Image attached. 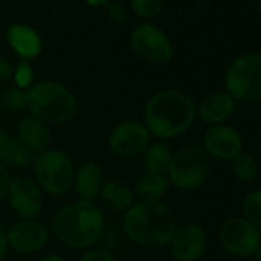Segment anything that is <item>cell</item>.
Here are the masks:
<instances>
[{
	"label": "cell",
	"mask_w": 261,
	"mask_h": 261,
	"mask_svg": "<svg viewBox=\"0 0 261 261\" xmlns=\"http://www.w3.org/2000/svg\"><path fill=\"white\" fill-rule=\"evenodd\" d=\"M169 180L166 175L143 174L134 185L133 191L139 201H162L169 191Z\"/></svg>",
	"instance_id": "22"
},
{
	"label": "cell",
	"mask_w": 261,
	"mask_h": 261,
	"mask_svg": "<svg viewBox=\"0 0 261 261\" xmlns=\"http://www.w3.org/2000/svg\"><path fill=\"white\" fill-rule=\"evenodd\" d=\"M0 103L10 112H20L27 108V91L20 88H8L0 95Z\"/></svg>",
	"instance_id": "24"
},
{
	"label": "cell",
	"mask_w": 261,
	"mask_h": 261,
	"mask_svg": "<svg viewBox=\"0 0 261 261\" xmlns=\"http://www.w3.org/2000/svg\"><path fill=\"white\" fill-rule=\"evenodd\" d=\"M27 109L48 126L71 121L77 114V100L72 91L57 80H40L27 89Z\"/></svg>",
	"instance_id": "4"
},
{
	"label": "cell",
	"mask_w": 261,
	"mask_h": 261,
	"mask_svg": "<svg viewBox=\"0 0 261 261\" xmlns=\"http://www.w3.org/2000/svg\"><path fill=\"white\" fill-rule=\"evenodd\" d=\"M39 261H68V259H66L65 256L59 255V253H49V255L42 256Z\"/></svg>",
	"instance_id": "33"
},
{
	"label": "cell",
	"mask_w": 261,
	"mask_h": 261,
	"mask_svg": "<svg viewBox=\"0 0 261 261\" xmlns=\"http://www.w3.org/2000/svg\"><path fill=\"white\" fill-rule=\"evenodd\" d=\"M79 261H120L106 249H88Z\"/></svg>",
	"instance_id": "28"
},
{
	"label": "cell",
	"mask_w": 261,
	"mask_h": 261,
	"mask_svg": "<svg viewBox=\"0 0 261 261\" xmlns=\"http://www.w3.org/2000/svg\"><path fill=\"white\" fill-rule=\"evenodd\" d=\"M177 229V217L163 201H137L124 212L123 230L142 247L168 246Z\"/></svg>",
	"instance_id": "2"
},
{
	"label": "cell",
	"mask_w": 261,
	"mask_h": 261,
	"mask_svg": "<svg viewBox=\"0 0 261 261\" xmlns=\"http://www.w3.org/2000/svg\"><path fill=\"white\" fill-rule=\"evenodd\" d=\"M232 171L235 177L241 181H250L258 174V166L253 157L249 154H238L235 159H232Z\"/></svg>",
	"instance_id": "23"
},
{
	"label": "cell",
	"mask_w": 261,
	"mask_h": 261,
	"mask_svg": "<svg viewBox=\"0 0 261 261\" xmlns=\"http://www.w3.org/2000/svg\"><path fill=\"white\" fill-rule=\"evenodd\" d=\"M13 80H14L16 88H20L23 91L30 89L34 85V68L31 66V63L20 60V63L14 66Z\"/></svg>",
	"instance_id": "27"
},
{
	"label": "cell",
	"mask_w": 261,
	"mask_h": 261,
	"mask_svg": "<svg viewBox=\"0 0 261 261\" xmlns=\"http://www.w3.org/2000/svg\"><path fill=\"white\" fill-rule=\"evenodd\" d=\"M106 11H108V16L115 23H124L127 20V13H126L124 7L118 2H109L106 5Z\"/></svg>",
	"instance_id": "29"
},
{
	"label": "cell",
	"mask_w": 261,
	"mask_h": 261,
	"mask_svg": "<svg viewBox=\"0 0 261 261\" xmlns=\"http://www.w3.org/2000/svg\"><path fill=\"white\" fill-rule=\"evenodd\" d=\"M36 154L23 146L17 137L0 127V165L5 168H33Z\"/></svg>",
	"instance_id": "18"
},
{
	"label": "cell",
	"mask_w": 261,
	"mask_h": 261,
	"mask_svg": "<svg viewBox=\"0 0 261 261\" xmlns=\"http://www.w3.org/2000/svg\"><path fill=\"white\" fill-rule=\"evenodd\" d=\"M8 240H7V232L0 227V261H2L8 252Z\"/></svg>",
	"instance_id": "32"
},
{
	"label": "cell",
	"mask_w": 261,
	"mask_h": 261,
	"mask_svg": "<svg viewBox=\"0 0 261 261\" xmlns=\"http://www.w3.org/2000/svg\"><path fill=\"white\" fill-rule=\"evenodd\" d=\"M13 74H14L13 63L0 56V82H7V80L13 79Z\"/></svg>",
	"instance_id": "31"
},
{
	"label": "cell",
	"mask_w": 261,
	"mask_h": 261,
	"mask_svg": "<svg viewBox=\"0 0 261 261\" xmlns=\"http://www.w3.org/2000/svg\"><path fill=\"white\" fill-rule=\"evenodd\" d=\"M11 174H10V169L5 168L4 165H0V201L7 198V194H8V188L11 185Z\"/></svg>",
	"instance_id": "30"
},
{
	"label": "cell",
	"mask_w": 261,
	"mask_h": 261,
	"mask_svg": "<svg viewBox=\"0 0 261 261\" xmlns=\"http://www.w3.org/2000/svg\"><path fill=\"white\" fill-rule=\"evenodd\" d=\"M165 0H130V8L134 14L142 19H152L162 13Z\"/></svg>",
	"instance_id": "26"
},
{
	"label": "cell",
	"mask_w": 261,
	"mask_h": 261,
	"mask_svg": "<svg viewBox=\"0 0 261 261\" xmlns=\"http://www.w3.org/2000/svg\"><path fill=\"white\" fill-rule=\"evenodd\" d=\"M197 115L194 100L183 91L163 89L155 92L145 105L143 123L151 136L171 140L191 127Z\"/></svg>",
	"instance_id": "1"
},
{
	"label": "cell",
	"mask_w": 261,
	"mask_h": 261,
	"mask_svg": "<svg viewBox=\"0 0 261 261\" xmlns=\"http://www.w3.org/2000/svg\"><path fill=\"white\" fill-rule=\"evenodd\" d=\"M203 149L206 154L220 159L230 160L241 154L243 140L235 129L223 124L209 127L203 136Z\"/></svg>",
	"instance_id": "13"
},
{
	"label": "cell",
	"mask_w": 261,
	"mask_h": 261,
	"mask_svg": "<svg viewBox=\"0 0 261 261\" xmlns=\"http://www.w3.org/2000/svg\"><path fill=\"white\" fill-rule=\"evenodd\" d=\"M243 214L255 227L261 226V191L250 192L243 201Z\"/></svg>",
	"instance_id": "25"
},
{
	"label": "cell",
	"mask_w": 261,
	"mask_h": 261,
	"mask_svg": "<svg viewBox=\"0 0 261 261\" xmlns=\"http://www.w3.org/2000/svg\"><path fill=\"white\" fill-rule=\"evenodd\" d=\"M105 181L106 180L103 168L97 162L88 160L75 168L72 186L80 197L79 200L94 201L97 197H100Z\"/></svg>",
	"instance_id": "16"
},
{
	"label": "cell",
	"mask_w": 261,
	"mask_h": 261,
	"mask_svg": "<svg viewBox=\"0 0 261 261\" xmlns=\"http://www.w3.org/2000/svg\"><path fill=\"white\" fill-rule=\"evenodd\" d=\"M19 261H22V259H19Z\"/></svg>",
	"instance_id": "37"
},
{
	"label": "cell",
	"mask_w": 261,
	"mask_h": 261,
	"mask_svg": "<svg viewBox=\"0 0 261 261\" xmlns=\"http://www.w3.org/2000/svg\"><path fill=\"white\" fill-rule=\"evenodd\" d=\"M220 241L223 247L238 256H247L256 252L259 246V232L246 218H229L221 224Z\"/></svg>",
	"instance_id": "11"
},
{
	"label": "cell",
	"mask_w": 261,
	"mask_h": 261,
	"mask_svg": "<svg viewBox=\"0 0 261 261\" xmlns=\"http://www.w3.org/2000/svg\"><path fill=\"white\" fill-rule=\"evenodd\" d=\"M130 48L143 60L166 65L174 57V46L166 33L152 23L139 25L130 34Z\"/></svg>",
	"instance_id": "9"
},
{
	"label": "cell",
	"mask_w": 261,
	"mask_h": 261,
	"mask_svg": "<svg viewBox=\"0 0 261 261\" xmlns=\"http://www.w3.org/2000/svg\"><path fill=\"white\" fill-rule=\"evenodd\" d=\"M172 154L174 152L166 142L159 140V142L151 143L148 149L142 154L145 174L166 175L171 160H172Z\"/></svg>",
	"instance_id": "21"
},
{
	"label": "cell",
	"mask_w": 261,
	"mask_h": 261,
	"mask_svg": "<svg viewBox=\"0 0 261 261\" xmlns=\"http://www.w3.org/2000/svg\"><path fill=\"white\" fill-rule=\"evenodd\" d=\"M16 137L23 146H27L36 155L49 149L53 143V134L49 126L33 115L20 120Z\"/></svg>",
	"instance_id": "17"
},
{
	"label": "cell",
	"mask_w": 261,
	"mask_h": 261,
	"mask_svg": "<svg viewBox=\"0 0 261 261\" xmlns=\"http://www.w3.org/2000/svg\"><path fill=\"white\" fill-rule=\"evenodd\" d=\"M7 42L10 48L23 62H31L40 56L43 49V42L40 34L30 25L14 23L7 30Z\"/></svg>",
	"instance_id": "15"
},
{
	"label": "cell",
	"mask_w": 261,
	"mask_h": 261,
	"mask_svg": "<svg viewBox=\"0 0 261 261\" xmlns=\"http://www.w3.org/2000/svg\"><path fill=\"white\" fill-rule=\"evenodd\" d=\"M100 198L103 204L114 212H126L136 203L134 191L126 181L121 180H108L103 185L100 192Z\"/></svg>",
	"instance_id": "20"
},
{
	"label": "cell",
	"mask_w": 261,
	"mask_h": 261,
	"mask_svg": "<svg viewBox=\"0 0 261 261\" xmlns=\"http://www.w3.org/2000/svg\"><path fill=\"white\" fill-rule=\"evenodd\" d=\"M206 241L204 229L195 223H189L177 229L169 246L177 261H197L204 253Z\"/></svg>",
	"instance_id": "14"
},
{
	"label": "cell",
	"mask_w": 261,
	"mask_h": 261,
	"mask_svg": "<svg viewBox=\"0 0 261 261\" xmlns=\"http://www.w3.org/2000/svg\"><path fill=\"white\" fill-rule=\"evenodd\" d=\"M258 13H259V17H261V0L258 2Z\"/></svg>",
	"instance_id": "36"
},
{
	"label": "cell",
	"mask_w": 261,
	"mask_h": 261,
	"mask_svg": "<svg viewBox=\"0 0 261 261\" xmlns=\"http://www.w3.org/2000/svg\"><path fill=\"white\" fill-rule=\"evenodd\" d=\"M235 111V100L227 92H214L204 97L198 106V117L211 124H221Z\"/></svg>",
	"instance_id": "19"
},
{
	"label": "cell",
	"mask_w": 261,
	"mask_h": 261,
	"mask_svg": "<svg viewBox=\"0 0 261 261\" xmlns=\"http://www.w3.org/2000/svg\"><path fill=\"white\" fill-rule=\"evenodd\" d=\"M211 163L203 148L186 145L172 154L168 180L178 189L192 191L200 188L209 177Z\"/></svg>",
	"instance_id": "6"
},
{
	"label": "cell",
	"mask_w": 261,
	"mask_h": 261,
	"mask_svg": "<svg viewBox=\"0 0 261 261\" xmlns=\"http://www.w3.org/2000/svg\"><path fill=\"white\" fill-rule=\"evenodd\" d=\"M8 247L13 250L30 255L42 250L49 241L48 227L39 220H20L7 232Z\"/></svg>",
	"instance_id": "12"
},
{
	"label": "cell",
	"mask_w": 261,
	"mask_h": 261,
	"mask_svg": "<svg viewBox=\"0 0 261 261\" xmlns=\"http://www.w3.org/2000/svg\"><path fill=\"white\" fill-rule=\"evenodd\" d=\"M105 214L95 201L75 200L60 207L53 218V232L72 249H88L103 235Z\"/></svg>",
	"instance_id": "3"
},
{
	"label": "cell",
	"mask_w": 261,
	"mask_h": 261,
	"mask_svg": "<svg viewBox=\"0 0 261 261\" xmlns=\"http://www.w3.org/2000/svg\"><path fill=\"white\" fill-rule=\"evenodd\" d=\"M7 200L13 212H16L20 220H37L43 211L42 189L27 175H16L8 188Z\"/></svg>",
	"instance_id": "10"
},
{
	"label": "cell",
	"mask_w": 261,
	"mask_h": 261,
	"mask_svg": "<svg viewBox=\"0 0 261 261\" xmlns=\"http://www.w3.org/2000/svg\"><path fill=\"white\" fill-rule=\"evenodd\" d=\"M224 85L233 100L255 101L261 98V53H246L227 68Z\"/></svg>",
	"instance_id": "7"
},
{
	"label": "cell",
	"mask_w": 261,
	"mask_h": 261,
	"mask_svg": "<svg viewBox=\"0 0 261 261\" xmlns=\"http://www.w3.org/2000/svg\"><path fill=\"white\" fill-rule=\"evenodd\" d=\"M36 183L49 195H63L72 188L75 166L62 149H46L36 155L33 163Z\"/></svg>",
	"instance_id": "5"
},
{
	"label": "cell",
	"mask_w": 261,
	"mask_h": 261,
	"mask_svg": "<svg viewBox=\"0 0 261 261\" xmlns=\"http://www.w3.org/2000/svg\"><path fill=\"white\" fill-rule=\"evenodd\" d=\"M85 2L89 7H101V5H108L109 0H85Z\"/></svg>",
	"instance_id": "34"
},
{
	"label": "cell",
	"mask_w": 261,
	"mask_h": 261,
	"mask_svg": "<svg viewBox=\"0 0 261 261\" xmlns=\"http://www.w3.org/2000/svg\"><path fill=\"white\" fill-rule=\"evenodd\" d=\"M152 143L149 129L140 120H123L117 123L108 136L109 151L120 159L142 155Z\"/></svg>",
	"instance_id": "8"
},
{
	"label": "cell",
	"mask_w": 261,
	"mask_h": 261,
	"mask_svg": "<svg viewBox=\"0 0 261 261\" xmlns=\"http://www.w3.org/2000/svg\"><path fill=\"white\" fill-rule=\"evenodd\" d=\"M256 255H258V259L261 261V244H259L258 249H256Z\"/></svg>",
	"instance_id": "35"
}]
</instances>
